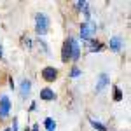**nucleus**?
Here are the masks:
<instances>
[{
    "label": "nucleus",
    "mask_w": 131,
    "mask_h": 131,
    "mask_svg": "<svg viewBox=\"0 0 131 131\" xmlns=\"http://www.w3.org/2000/svg\"><path fill=\"white\" fill-rule=\"evenodd\" d=\"M35 31L39 35H46L49 31V18H47V14L39 12L35 16Z\"/></svg>",
    "instance_id": "1"
},
{
    "label": "nucleus",
    "mask_w": 131,
    "mask_h": 131,
    "mask_svg": "<svg viewBox=\"0 0 131 131\" xmlns=\"http://www.w3.org/2000/svg\"><path fill=\"white\" fill-rule=\"evenodd\" d=\"M96 33V23L93 21H86L81 26V39L82 40H91V37Z\"/></svg>",
    "instance_id": "2"
},
{
    "label": "nucleus",
    "mask_w": 131,
    "mask_h": 131,
    "mask_svg": "<svg viewBox=\"0 0 131 131\" xmlns=\"http://www.w3.org/2000/svg\"><path fill=\"white\" fill-rule=\"evenodd\" d=\"M81 58V44L77 42V39L70 37V60L77 61Z\"/></svg>",
    "instance_id": "3"
},
{
    "label": "nucleus",
    "mask_w": 131,
    "mask_h": 131,
    "mask_svg": "<svg viewBox=\"0 0 131 131\" xmlns=\"http://www.w3.org/2000/svg\"><path fill=\"white\" fill-rule=\"evenodd\" d=\"M10 112V100L7 94H4L2 98H0V117L4 119V117H7Z\"/></svg>",
    "instance_id": "4"
},
{
    "label": "nucleus",
    "mask_w": 131,
    "mask_h": 131,
    "mask_svg": "<svg viewBox=\"0 0 131 131\" xmlns=\"http://www.w3.org/2000/svg\"><path fill=\"white\" fill-rule=\"evenodd\" d=\"M42 79L47 82H54L58 79V70L54 68V67H46L44 70H42Z\"/></svg>",
    "instance_id": "5"
},
{
    "label": "nucleus",
    "mask_w": 131,
    "mask_h": 131,
    "mask_svg": "<svg viewBox=\"0 0 131 131\" xmlns=\"http://www.w3.org/2000/svg\"><path fill=\"white\" fill-rule=\"evenodd\" d=\"M30 91H31V82L28 79H23L21 81V86H19V93H21V98H28L30 96Z\"/></svg>",
    "instance_id": "6"
},
{
    "label": "nucleus",
    "mask_w": 131,
    "mask_h": 131,
    "mask_svg": "<svg viewBox=\"0 0 131 131\" xmlns=\"http://www.w3.org/2000/svg\"><path fill=\"white\" fill-rule=\"evenodd\" d=\"M108 82H110L108 75H107V73H100V75H98V82H96V93H101V91L108 86Z\"/></svg>",
    "instance_id": "7"
},
{
    "label": "nucleus",
    "mask_w": 131,
    "mask_h": 131,
    "mask_svg": "<svg viewBox=\"0 0 131 131\" xmlns=\"http://www.w3.org/2000/svg\"><path fill=\"white\" fill-rule=\"evenodd\" d=\"M40 100H44V101H54V100H56V93L51 89V88H44V89H40Z\"/></svg>",
    "instance_id": "8"
},
{
    "label": "nucleus",
    "mask_w": 131,
    "mask_h": 131,
    "mask_svg": "<svg viewBox=\"0 0 131 131\" xmlns=\"http://www.w3.org/2000/svg\"><path fill=\"white\" fill-rule=\"evenodd\" d=\"M108 46H110V49L114 51V52H119V51L122 49V39L121 37H112Z\"/></svg>",
    "instance_id": "9"
},
{
    "label": "nucleus",
    "mask_w": 131,
    "mask_h": 131,
    "mask_svg": "<svg viewBox=\"0 0 131 131\" xmlns=\"http://www.w3.org/2000/svg\"><path fill=\"white\" fill-rule=\"evenodd\" d=\"M61 60L65 61V63L70 60V37H68V39L65 40V44H63V51H61Z\"/></svg>",
    "instance_id": "10"
},
{
    "label": "nucleus",
    "mask_w": 131,
    "mask_h": 131,
    "mask_svg": "<svg viewBox=\"0 0 131 131\" xmlns=\"http://www.w3.org/2000/svg\"><path fill=\"white\" fill-rule=\"evenodd\" d=\"M44 126H46V129H47V131H54V129H56V121H54L52 117H47V119L44 121Z\"/></svg>",
    "instance_id": "11"
},
{
    "label": "nucleus",
    "mask_w": 131,
    "mask_h": 131,
    "mask_svg": "<svg viewBox=\"0 0 131 131\" xmlns=\"http://www.w3.org/2000/svg\"><path fill=\"white\" fill-rule=\"evenodd\" d=\"M89 122H91V126H93V128H94L96 131H108V129H107V126H105V124H101V122L94 121V119H89Z\"/></svg>",
    "instance_id": "12"
},
{
    "label": "nucleus",
    "mask_w": 131,
    "mask_h": 131,
    "mask_svg": "<svg viewBox=\"0 0 131 131\" xmlns=\"http://www.w3.org/2000/svg\"><path fill=\"white\" fill-rule=\"evenodd\" d=\"M101 49H103V44H100V42H94V40L89 42V51H91V52H94V51H101Z\"/></svg>",
    "instance_id": "13"
},
{
    "label": "nucleus",
    "mask_w": 131,
    "mask_h": 131,
    "mask_svg": "<svg viewBox=\"0 0 131 131\" xmlns=\"http://www.w3.org/2000/svg\"><path fill=\"white\" fill-rule=\"evenodd\" d=\"M114 100H115V101H121L122 100V91H121V88H115V89H114Z\"/></svg>",
    "instance_id": "14"
},
{
    "label": "nucleus",
    "mask_w": 131,
    "mask_h": 131,
    "mask_svg": "<svg viewBox=\"0 0 131 131\" xmlns=\"http://www.w3.org/2000/svg\"><path fill=\"white\" fill-rule=\"evenodd\" d=\"M75 7H77L79 10H86V9H88V2H84V0H79V2L75 4Z\"/></svg>",
    "instance_id": "15"
},
{
    "label": "nucleus",
    "mask_w": 131,
    "mask_h": 131,
    "mask_svg": "<svg viewBox=\"0 0 131 131\" xmlns=\"http://www.w3.org/2000/svg\"><path fill=\"white\" fill-rule=\"evenodd\" d=\"M81 73H82V70H81V68L73 67V68H72V72H70V77H79Z\"/></svg>",
    "instance_id": "16"
},
{
    "label": "nucleus",
    "mask_w": 131,
    "mask_h": 131,
    "mask_svg": "<svg viewBox=\"0 0 131 131\" xmlns=\"http://www.w3.org/2000/svg\"><path fill=\"white\" fill-rule=\"evenodd\" d=\"M31 131H39V124H35V126L31 128Z\"/></svg>",
    "instance_id": "17"
},
{
    "label": "nucleus",
    "mask_w": 131,
    "mask_h": 131,
    "mask_svg": "<svg viewBox=\"0 0 131 131\" xmlns=\"http://www.w3.org/2000/svg\"><path fill=\"white\" fill-rule=\"evenodd\" d=\"M2 52H4V51H2V44H0V58H2Z\"/></svg>",
    "instance_id": "18"
},
{
    "label": "nucleus",
    "mask_w": 131,
    "mask_h": 131,
    "mask_svg": "<svg viewBox=\"0 0 131 131\" xmlns=\"http://www.w3.org/2000/svg\"><path fill=\"white\" fill-rule=\"evenodd\" d=\"M5 131H10V128H7V129H5Z\"/></svg>",
    "instance_id": "19"
}]
</instances>
